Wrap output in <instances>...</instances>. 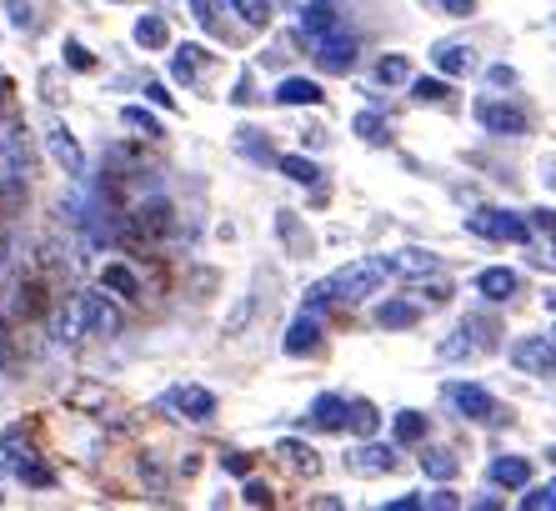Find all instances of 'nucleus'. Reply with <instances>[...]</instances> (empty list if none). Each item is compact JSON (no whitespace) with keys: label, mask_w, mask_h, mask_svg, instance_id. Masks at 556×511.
Listing matches in <instances>:
<instances>
[{"label":"nucleus","mask_w":556,"mask_h":511,"mask_svg":"<svg viewBox=\"0 0 556 511\" xmlns=\"http://www.w3.org/2000/svg\"><path fill=\"white\" fill-rule=\"evenodd\" d=\"M391 276V266H386V256H371V261H351V266H341L336 276H326V281H316L311 291H306V306L311 311H321V306H331V301H366L381 281Z\"/></svg>","instance_id":"1"},{"label":"nucleus","mask_w":556,"mask_h":511,"mask_svg":"<svg viewBox=\"0 0 556 511\" xmlns=\"http://www.w3.org/2000/svg\"><path fill=\"white\" fill-rule=\"evenodd\" d=\"M466 231L486 236V241H531V221L511 216V211H476V216H466Z\"/></svg>","instance_id":"2"},{"label":"nucleus","mask_w":556,"mask_h":511,"mask_svg":"<svg viewBox=\"0 0 556 511\" xmlns=\"http://www.w3.org/2000/svg\"><path fill=\"white\" fill-rule=\"evenodd\" d=\"M31 176V151H26V131L21 126H0V186H16Z\"/></svg>","instance_id":"3"},{"label":"nucleus","mask_w":556,"mask_h":511,"mask_svg":"<svg viewBox=\"0 0 556 511\" xmlns=\"http://www.w3.org/2000/svg\"><path fill=\"white\" fill-rule=\"evenodd\" d=\"M511 366L516 371H531V376H551L556 371V341L546 336H521L511 346Z\"/></svg>","instance_id":"4"},{"label":"nucleus","mask_w":556,"mask_h":511,"mask_svg":"<svg viewBox=\"0 0 556 511\" xmlns=\"http://www.w3.org/2000/svg\"><path fill=\"white\" fill-rule=\"evenodd\" d=\"M446 401L466 416V421H496V396L486 386H471V381H451L446 386Z\"/></svg>","instance_id":"5"},{"label":"nucleus","mask_w":556,"mask_h":511,"mask_svg":"<svg viewBox=\"0 0 556 511\" xmlns=\"http://www.w3.org/2000/svg\"><path fill=\"white\" fill-rule=\"evenodd\" d=\"M161 406L181 411L186 421H211V416H216V396H211L206 386H171V391L161 396Z\"/></svg>","instance_id":"6"},{"label":"nucleus","mask_w":556,"mask_h":511,"mask_svg":"<svg viewBox=\"0 0 556 511\" xmlns=\"http://www.w3.org/2000/svg\"><path fill=\"white\" fill-rule=\"evenodd\" d=\"M316 46V66L321 71H331V76H346L351 66H356V41L351 36H321V41H311Z\"/></svg>","instance_id":"7"},{"label":"nucleus","mask_w":556,"mask_h":511,"mask_svg":"<svg viewBox=\"0 0 556 511\" xmlns=\"http://www.w3.org/2000/svg\"><path fill=\"white\" fill-rule=\"evenodd\" d=\"M476 121L491 131V136H521L526 131V111L506 106V101H476Z\"/></svg>","instance_id":"8"},{"label":"nucleus","mask_w":556,"mask_h":511,"mask_svg":"<svg viewBox=\"0 0 556 511\" xmlns=\"http://www.w3.org/2000/svg\"><path fill=\"white\" fill-rule=\"evenodd\" d=\"M316 346H321V321H316V311L306 306V311H301V316L286 326V341H281V351H286V356H311Z\"/></svg>","instance_id":"9"},{"label":"nucleus","mask_w":556,"mask_h":511,"mask_svg":"<svg viewBox=\"0 0 556 511\" xmlns=\"http://www.w3.org/2000/svg\"><path fill=\"white\" fill-rule=\"evenodd\" d=\"M46 146H51V156H56V166H61L66 176H81V171H86V156H81L76 136H71L61 121H51V131H46Z\"/></svg>","instance_id":"10"},{"label":"nucleus","mask_w":556,"mask_h":511,"mask_svg":"<svg viewBox=\"0 0 556 511\" xmlns=\"http://www.w3.org/2000/svg\"><path fill=\"white\" fill-rule=\"evenodd\" d=\"M386 266H391V276L426 281V276H436V271H441V256H431V251H421V246H406V251L386 256Z\"/></svg>","instance_id":"11"},{"label":"nucleus","mask_w":556,"mask_h":511,"mask_svg":"<svg viewBox=\"0 0 556 511\" xmlns=\"http://www.w3.org/2000/svg\"><path fill=\"white\" fill-rule=\"evenodd\" d=\"M311 426H321V431H341V426H351V401L336 396V391L316 396V401H311Z\"/></svg>","instance_id":"12"},{"label":"nucleus","mask_w":556,"mask_h":511,"mask_svg":"<svg viewBox=\"0 0 556 511\" xmlns=\"http://www.w3.org/2000/svg\"><path fill=\"white\" fill-rule=\"evenodd\" d=\"M346 466H351L356 476H386V471L396 466V451H391V446H376V441H366L361 451H351V456H346Z\"/></svg>","instance_id":"13"},{"label":"nucleus","mask_w":556,"mask_h":511,"mask_svg":"<svg viewBox=\"0 0 556 511\" xmlns=\"http://www.w3.org/2000/svg\"><path fill=\"white\" fill-rule=\"evenodd\" d=\"M336 31H341L336 6H331V0H311L306 16H301V36H306V41H321V36H336Z\"/></svg>","instance_id":"14"},{"label":"nucleus","mask_w":556,"mask_h":511,"mask_svg":"<svg viewBox=\"0 0 556 511\" xmlns=\"http://www.w3.org/2000/svg\"><path fill=\"white\" fill-rule=\"evenodd\" d=\"M166 226H171V206H166L161 196H156V201H141V206L131 211V231H136V236H161Z\"/></svg>","instance_id":"15"},{"label":"nucleus","mask_w":556,"mask_h":511,"mask_svg":"<svg viewBox=\"0 0 556 511\" xmlns=\"http://www.w3.org/2000/svg\"><path fill=\"white\" fill-rule=\"evenodd\" d=\"M56 336H61V341H86V336H91V311H86V296H71V306L56 316Z\"/></svg>","instance_id":"16"},{"label":"nucleus","mask_w":556,"mask_h":511,"mask_svg":"<svg viewBox=\"0 0 556 511\" xmlns=\"http://www.w3.org/2000/svg\"><path fill=\"white\" fill-rule=\"evenodd\" d=\"M276 101H281V106H321L326 91H321L316 81H306V76H286V81L276 86Z\"/></svg>","instance_id":"17"},{"label":"nucleus","mask_w":556,"mask_h":511,"mask_svg":"<svg viewBox=\"0 0 556 511\" xmlns=\"http://www.w3.org/2000/svg\"><path fill=\"white\" fill-rule=\"evenodd\" d=\"M516 271H506V266H486L481 276H476V291L486 296V301H511L516 296Z\"/></svg>","instance_id":"18"},{"label":"nucleus","mask_w":556,"mask_h":511,"mask_svg":"<svg viewBox=\"0 0 556 511\" xmlns=\"http://www.w3.org/2000/svg\"><path fill=\"white\" fill-rule=\"evenodd\" d=\"M486 476H491V486H526L531 481V461L526 456H496L491 466H486Z\"/></svg>","instance_id":"19"},{"label":"nucleus","mask_w":556,"mask_h":511,"mask_svg":"<svg viewBox=\"0 0 556 511\" xmlns=\"http://www.w3.org/2000/svg\"><path fill=\"white\" fill-rule=\"evenodd\" d=\"M81 296H86V311H91V336H116L121 331V311L106 296H96V291H81Z\"/></svg>","instance_id":"20"},{"label":"nucleus","mask_w":556,"mask_h":511,"mask_svg":"<svg viewBox=\"0 0 556 511\" xmlns=\"http://www.w3.org/2000/svg\"><path fill=\"white\" fill-rule=\"evenodd\" d=\"M431 61H436L441 76H466V71H471V51L456 46V41H441V46L431 51Z\"/></svg>","instance_id":"21"},{"label":"nucleus","mask_w":556,"mask_h":511,"mask_svg":"<svg viewBox=\"0 0 556 511\" xmlns=\"http://www.w3.org/2000/svg\"><path fill=\"white\" fill-rule=\"evenodd\" d=\"M101 286H106V291H116V296H126V301H136V296H141V276H136L131 266H121V261H111V266L101 271Z\"/></svg>","instance_id":"22"},{"label":"nucleus","mask_w":556,"mask_h":511,"mask_svg":"<svg viewBox=\"0 0 556 511\" xmlns=\"http://www.w3.org/2000/svg\"><path fill=\"white\" fill-rule=\"evenodd\" d=\"M416 306L411 301H381L376 306V326H386V331H406V326H416Z\"/></svg>","instance_id":"23"},{"label":"nucleus","mask_w":556,"mask_h":511,"mask_svg":"<svg viewBox=\"0 0 556 511\" xmlns=\"http://www.w3.org/2000/svg\"><path fill=\"white\" fill-rule=\"evenodd\" d=\"M276 456H281L286 466H296V471H306V476H311V471L321 466V461H316V451H311L306 441H291V436H286V441L276 446Z\"/></svg>","instance_id":"24"},{"label":"nucleus","mask_w":556,"mask_h":511,"mask_svg":"<svg viewBox=\"0 0 556 511\" xmlns=\"http://www.w3.org/2000/svg\"><path fill=\"white\" fill-rule=\"evenodd\" d=\"M166 41H171V31H166V21H161V16H141V21H136V46L161 51Z\"/></svg>","instance_id":"25"},{"label":"nucleus","mask_w":556,"mask_h":511,"mask_svg":"<svg viewBox=\"0 0 556 511\" xmlns=\"http://www.w3.org/2000/svg\"><path fill=\"white\" fill-rule=\"evenodd\" d=\"M201 61H206V51H201V46H181V51H176V61H171V76H176L181 86H191V81H196V71H201Z\"/></svg>","instance_id":"26"},{"label":"nucleus","mask_w":556,"mask_h":511,"mask_svg":"<svg viewBox=\"0 0 556 511\" xmlns=\"http://www.w3.org/2000/svg\"><path fill=\"white\" fill-rule=\"evenodd\" d=\"M276 166H281V176H286V181H296V186H316V181H321L316 161H306V156H281Z\"/></svg>","instance_id":"27"},{"label":"nucleus","mask_w":556,"mask_h":511,"mask_svg":"<svg viewBox=\"0 0 556 511\" xmlns=\"http://www.w3.org/2000/svg\"><path fill=\"white\" fill-rule=\"evenodd\" d=\"M421 471H426V476H436V481H451V476H456V456H451V451H441V446H431V451L421 456Z\"/></svg>","instance_id":"28"},{"label":"nucleus","mask_w":556,"mask_h":511,"mask_svg":"<svg viewBox=\"0 0 556 511\" xmlns=\"http://www.w3.org/2000/svg\"><path fill=\"white\" fill-rule=\"evenodd\" d=\"M121 121H126L131 131H141L146 141H161V136H166V131H161V121H156V116H146L141 106H126V111H121Z\"/></svg>","instance_id":"29"},{"label":"nucleus","mask_w":556,"mask_h":511,"mask_svg":"<svg viewBox=\"0 0 556 511\" xmlns=\"http://www.w3.org/2000/svg\"><path fill=\"white\" fill-rule=\"evenodd\" d=\"M191 11H196V26H201L206 36H226V26H221V6H216V0H191Z\"/></svg>","instance_id":"30"},{"label":"nucleus","mask_w":556,"mask_h":511,"mask_svg":"<svg viewBox=\"0 0 556 511\" xmlns=\"http://www.w3.org/2000/svg\"><path fill=\"white\" fill-rule=\"evenodd\" d=\"M376 426H381L376 406H371V401H351V431H356V436H376Z\"/></svg>","instance_id":"31"},{"label":"nucleus","mask_w":556,"mask_h":511,"mask_svg":"<svg viewBox=\"0 0 556 511\" xmlns=\"http://www.w3.org/2000/svg\"><path fill=\"white\" fill-rule=\"evenodd\" d=\"M421 436H426V416H421V411H401V416H396V441L411 446V441H421Z\"/></svg>","instance_id":"32"},{"label":"nucleus","mask_w":556,"mask_h":511,"mask_svg":"<svg viewBox=\"0 0 556 511\" xmlns=\"http://www.w3.org/2000/svg\"><path fill=\"white\" fill-rule=\"evenodd\" d=\"M231 11H236L246 26H266V21H271V0H231Z\"/></svg>","instance_id":"33"},{"label":"nucleus","mask_w":556,"mask_h":511,"mask_svg":"<svg viewBox=\"0 0 556 511\" xmlns=\"http://www.w3.org/2000/svg\"><path fill=\"white\" fill-rule=\"evenodd\" d=\"M0 451H6V461H11V466L31 461V441H26V431H21V426H11V431H6V441H0Z\"/></svg>","instance_id":"34"},{"label":"nucleus","mask_w":556,"mask_h":511,"mask_svg":"<svg viewBox=\"0 0 556 511\" xmlns=\"http://www.w3.org/2000/svg\"><path fill=\"white\" fill-rule=\"evenodd\" d=\"M406 76H411L406 56H381V61H376V81H381V86H396V81H406Z\"/></svg>","instance_id":"35"},{"label":"nucleus","mask_w":556,"mask_h":511,"mask_svg":"<svg viewBox=\"0 0 556 511\" xmlns=\"http://www.w3.org/2000/svg\"><path fill=\"white\" fill-rule=\"evenodd\" d=\"M411 96H416V101H426V106H436V101H446L451 91H446V81H436V76H421V81H411Z\"/></svg>","instance_id":"36"},{"label":"nucleus","mask_w":556,"mask_h":511,"mask_svg":"<svg viewBox=\"0 0 556 511\" xmlns=\"http://www.w3.org/2000/svg\"><path fill=\"white\" fill-rule=\"evenodd\" d=\"M356 136L371 141V146H381V141H386V121H381L376 111H361V116H356Z\"/></svg>","instance_id":"37"},{"label":"nucleus","mask_w":556,"mask_h":511,"mask_svg":"<svg viewBox=\"0 0 556 511\" xmlns=\"http://www.w3.org/2000/svg\"><path fill=\"white\" fill-rule=\"evenodd\" d=\"M521 511H556V481L551 486H536L521 496Z\"/></svg>","instance_id":"38"},{"label":"nucleus","mask_w":556,"mask_h":511,"mask_svg":"<svg viewBox=\"0 0 556 511\" xmlns=\"http://www.w3.org/2000/svg\"><path fill=\"white\" fill-rule=\"evenodd\" d=\"M236 146L246 151V156H256V161H271V146H261V131H236Z\"/></svg>","instance_id":"39"},{"label":"nucleus","mask_w":556,"mask_h":511,"mask_svg":"<svg viewBox=\"0 0 556 511\" xmlns=\"http://www.w3.org/2000/svg\"><path fill=\"white\" fill-rule=\"evenodd\" d=\"M6 16H11L16 31H36V11L26 6V0H6Z\"/></svg>","instance_id":"40"},{"label":"nucleus","mask_w":556,"mask_h":511,"mask_svg":"<svg viewBox=\"0 0 556 511\" xmlns=\"http://www.w3.org/2000/svg\"><path fill=\"white\" fill-rule=\"evenodd\" d=\"M16 476H21L26 486H51V481H56L46 466H36V456H31V461H21V466H16Z\"/></svg>","instance_id":"41"},{"label":"nucleus","mask_w":556,"mask_h":511,"mask_svg":"<svg viewBox=\"0 0 556 511\" xmlns=\"http://www.w3.org/2000/svg\"><path fill=\"white\" fill-rule=\"evenodd\" d=\"M276 226H281V236H286L296 251H306V246H311V236H301V226H296V216H291V211H281V221H276Z\"/></svg>","instance_id":"42"},{"label":"nucleus","mask_w":556,"mask_h":511,"mask_svg":"<svg viewBox=\"0 0 556 511\" xmlns=\"http://www.w3.org/2000/svg\"><path fill=\"white\" fill-rule=\"evenodd\" d=\"M61 56H66V66H71V71H91V51H86L81 41H66V51H61Z\"/></svg>","instance_id":"43"},{"label":"nucleus","mask_w":556,"mask_h":511,"mask_svg":"<svg viewBox=\"0 0 556 511\" xmlns=\"http://www.w3.org/2000/svg\"><path fill=\"white\" fill-rule=\"evenodd\" d=\"M221 466H226L231 476H251V456H246V451H221Z\"/></svg>","instance_id":"44"},{"label":"nucleus","mask_w":556,"mask_h":511,"mask_svg":"<svg viewBox=\"0 0 556 511\" xmlns=\"http://www.w3.org/2000/svg\"><path fill=\"white\" fill-rule=\"evenodd\" d=\"M246 506H271V486H261V481H246Z\"/></svg>","instance_id":"45"},{"label":"nucleus","mask_w":556,"mask_h":511,"mask_svg":"<svg viewBox=\"0 0 556 511\" xmlns=\"http://www.w3.org/2000/svg\"><path fill=\"white\" fill-rule=\"evenodd\" d=\"M531 226H536V231H556V211L536 206V211H531Z\"/></svg>","instance_id":"46"},{"label":"nucleus","mask_w":556,"mask_h":511,"mask_svg":"<svg viewBox=\"0 0 556 511\" xmlns=\"http://www.w3.org/2000/svg\"><path fill=\"white\" fill-rule=\"evenodd\" d=\"M246 316H251V301H241V306L231 311V321H226V336H236V331L246 326Z\"/></svg>","instance_id":"47"},{"label":"nucleus","mask_w":556,"mask_h":511,"mask_svg":"<svg viewBox=\"0 0 556 511\" xmlns=\"http://www.w3.org/2000/svg\"><path fill=\"white\" fill-rule=\"evenodd\" d=\"M416 506H426V496H396V501H386V511H416Z\"/></svg>","instance_id":"48"},{"label":"nucleus","mask_w":556,"mask_h":511,"mask_svg":"<svg viewBox=\"0 0 556 511\" xmlns=\"http://www.w3.org/2000/svg\"><path fill=\"white\" fill-rule=\"evenodd\" d=\"M486 76H491V86H511V81H516V71H511V66H491Z\"/></svg>","instance_id":"49"},{"label":"nucleus","mask_w":556,"mask_h":511,"mask_svg":"<svg viewBox=\"0 0 556 511\" xmlns=\"http://www.w3.org/2000/svg\"><path fill=\"white\" fill-rule=\"evenodd\" d=\"M421 296H426V301H446V296H451V281H446V286H441V281H431Z\"/></svg>","instance_id":"50"},{"label":"nucleus","mask_w":556,"mask_h":511,"mask_svg":"<svg viewBox=\"0 0 556 511\" xmlns=\"http://www.w3.org/2000/svg\"><path fill=\"white\" fill-rule=\"evenodd\" d=\"M426 506H441V511H451V506H456V496H451V491H436V496H426Z\"/></svg>","instance_id":"51"},{"label":"nucleus","mask_w":556,"mask_h":511,"mask_svg":"<svg viewBox=\"0 0 556 511\" xmlns=\"http://www.w3.org/2000/svg\"><path fill=\"white\" fill-rule=\"evenodd\" d=\"M146 96H151V101H156V106H171V96H166V86H156V81H151V86H146Z\"/></svg>","instance_id":"52"},{"label":"nucleus","mask_w":556,"mask_h":511,"mask_svg":"<svg viewBox=\"0 0 556 511\" xmlns=\"http://www.w3.org/2000/svg\"><path fill=\"white\" fill-rule=\"evenodd\" d=\"M441 6H446L451 16H466V11H471V0H441Z\"/></svg>","instance_id":"53"},{"label":"nucleus","mask_w":556,"mask_h":511,"mask_svg":"<svg viewBox=\"0 0 556 511\" xmlns=\"http://www.w3.org/2000/svg\"><path fill=\"white\" fill-rule=\"evenodd\" d=\"M546 306H551V311H556V291H546Z\"/></svg>","instance_id":"54"},{"label":"nucleus","mask_w":556,"mask_h":511,"mask_svg":"<svg viewBox=\"0 0 556 511\" xmlns=\"http://www.w3.org/2000/svg\"><path fill=\"white\" fill-rule=\"evenodd\" d=\"M546 461H556V446H551V451H546Z\"/></svg>","instance_id":"55"},{"label":"nucleus","mask_w":556,"mask_h":511,"mask_svg":"<svg viewBox=\"0 0 556 511\" xmlns=\"http://www.w3.org/2000/svg\"><path fill=\"white\" fill-rule=\"evenodd\" d=\"M551 261H556V241H551Z\"/></svg>","instance_id":"56"},{"label":"nucleus","mask_w":556,"mask_h":511,"mask_svg":"<svg viewBox=\"0 0 556 511\" xmlns=\"http://www.w3.org/2000/svg\"><path fill=\"white\" fill-rule=\"evenodd\" d=\"M551 341H556V331H551Z\"/></svg>","instance_id":"57"},{"label":"nucleus","mask_w":556,"mask_h":511,"mask_svg":"<svg viewBox=\"0 0 556 511\" xmlns=\"http://www.w3.org/2000/svg\"><path fill=\"white\" fill-rule=\"evenodd\" d=\"M306 6H311V0H306Z\"/></svg>","instance_id":"58"}]
</instances>
